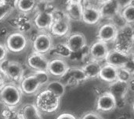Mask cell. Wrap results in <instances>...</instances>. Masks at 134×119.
I'll use <instances>...</instances> for the list:
<instances>
[{"label": "cell", "mask_w": 134, "mask_h": 119, "mask_svg": "<svg viewBox=\"0 0 134 119\" xmlns=\"http://www.w3.org/2000/svg\"><path fill=\"white\" fill-rule=\"evenodd\" d=\"M60 98L56 97L46 90L38 94L35 101V106L39 111L46 114L56 112L60 107Z\"/></svg>", "instance_id": "cell-1"}, {"label": "cell", "mask_w": 134, "mask_h": 119, "mask_svg": "<svg viewBox=\"0 0 134 119\" xmlns=\"http://www.w3.org/2000/svg\"><path fill=\"white\" fill-rule=\"evenodd\" d=\"M115 49L130 55L133 44V29L132 25L126 24L119 29L118 36L115 41Z\"/></svg>", "instance_id": "cell-2"}, {"label": "cell", "mask_w": 134, "mask_h": 119, "mask_svg": "<svg viewBox=\"0 0 134 119\" xmlns=\"http://www.w3.org/2000/svg\"><path fill=\"white\" fill-rule=\"evenodd\" d=\"M0 99L9 108L18 106L22 100V92L14 84H6L2 87L0 91Z\"/></svg>", "instance_id": "cell-3"}, {"label": "cell", "mask_w": 134, "mask_h": 119, "mask_svg": "<svg viewBox=\"0 0 134 119\" xmlns=\"http://www.w3.org/2000/svg\"><path fill=\"white\" fill-rule=\"evenodd\" d=\"M5 45L9 51L13 53H20L27 47L28 39L24 34L15 32L6 37Z\"/></svg>", "instance_id": "cell-4"}, {"label": "cell", "mask_w": 134, "mask_h": 119, "mask_svg": "<svg viewBox=\"0 0 134 119\" xmlns=\"http://www.w3.org/2000/svg\"><path fill=\"white\" fill-rule=\"evenodd\" d=\"M53 43L50 34L46 32L37 34L33 41V50L35 53L45 55L53 49Z\"/></svg>", "instance_id": "cell-5"}, {"label": "cell", "mask_w": 134, "mask_h": 119, "mask_svg": "<svg viewBox=\"0 0 134 119\" xmlns=\"http://www.w3.org/2000/svg\"><path fill=\"white\" fill-rule=\"evenodd\" d=\"M122 7V4L119 1L107 0L101 2L98 8L101 18L112 19L119 14Z\"/></svg>", "instance_id": "cell-6"}, {"label": "cell", "mask_w": 134, "mask_h": 119, "mask_svg": "<svg viewBox=\"0 0 134 119\" xmlns=\"http://www.w3.org/2000/svg\"><path fill=\"white\" fill-rule=\"evenodd\" d=\"M119 33L118 27L111 22L105 23L101 25L97 31V41L104 42H115Z\"/></svg>", "instance_id": "cell-7"}, {"label": "cell", "mask_w": 134, "mask_h": 119, "mask_svg": "<svg viewBox=\"0 0 134 119\" xmlns=\"http://www.w3.org/2000/svg\"><path fill=\"white\" fill-rule=\"evenodd\" d=\"M132 57L133 56L131 54H125L116 49H113L109 51V53L105 60L107 61L108 65L119 69L124 67Z\"/></svg>", "instance_id": "cell-8"}, {"label": "cell", "mask_w": 134, "mask_h": 119, "mask_svg": "<svg viewBox=\"0 0 134 119\" xmlns=\"http://www.w3.org/2000/svg\"><path fill=\"white\" fill-rule=\"evenodd\" d=\"M68 69L69 66L64 58H57L49 60L47 72H49V76L51 75L58 78L64 77L68 72Z\"/></svg>", "instance_id": "cell-9"}, {"label": "cell", "mask_w": 134, "mask_h": 119, "mask_svg": "<svg viewBox=\"0 0 134 119\" xmlns=\"http://www.w3.org/2000/svg\"><path fill=\"white\" fill-rule=\"evenodd\" d=\"M1 68L4 70L6 77L14 82L21 81L24 76V68L17 62H7Z\"/></svg>", "instance_id": "cell-10"}, {"label": "cell", "mask_w": 134, "mask_h": 119, "mask_svg": "<svg viewBox=\"0 0 134 119\" xmlns=\"http://www.w3.org/2000/svg\"><path fill=\"white\" fill-rule=\"evenodd\" d=\"M109 51L110 50L108 44L100 41H97L90 46L89 49V53L93 61L100 62L106 59Z\"/></svg>", "instance_id": "cell-11"}, {"label": "cell", "mask_w": 134, "mask_h": 119, "mask_svg": "<svg viewBox=\"0 0 134 119\" xmlns=\"http://www.w3.org/2000/svg\"><path fill=\"white\" fill-rule=\"evenodd\" d=\"M83 4V2H82ZM101 16L99 8L93 5H84L82 15V19L85 23L89 25H95L99 23Z\"/></svg>", "instance_id": "cell-12"}, {"label": "cell", "mask_w": 134, "mask_h": 119, "mask_svg": "<svg viewBox=\"0 0 134 119\" xmlns=\"http://www.w3.org/2000/svg\"><path fill=\"white\" fill-rule=\"evenodd\" d=\"M27 65L35 72L47 71L49 60L44 55L33 52L28 56L27 59Z\"/></svg>", "instance_id": "cell-13"}, {"label": "cell", "mask_w": 134, "mask_h": 119, "mask_svg": "<svg viewBox=\"0 0 134 119\" xmlns=\"http://www.w3.org/2000/svg\"><path fill=\"white\" fill-rule=\"evenodd\" d=\"M83 11V4L82 1H68L66 4L64 10L68 19L71 20L79 21L82 19Z\"/></svg>", "instance_id": "cell-14"}, {"label": "cell", "mask_w": 134, "mask_h": 119, "mask_svg": "<svg viewBox=\"0 0 134 119\" xmlns=\"http://www.w3.org/2000/svg\"><path fill=\"white\" fill-rule=\"evenodd\" d=\"M117 108V103L114 97L106 92L101 94L97 101V109L102 112H109Z\"/></svg>", "instance_id": "cell-15"}, {"label": "cell", "mask_w": 134, "mask_h": 119, "mask_svg": "<svg viewBox=\"0 0 134 119\" xmlns=\"http://www.w3.org/2000/svg\"><path fill=\"white\" fill-rule=\"evenodd\" d=\"M129 89H130V83H123L117 80L111 83L108 92L114 97L118 105V104L121 101L124 100L126 94L129 91Z\"/></svg>", "instance_id": "cell-16"}, {"label": "cell", "mask_w": 134, "mask_h": 119, "mask_svg": "<svg viewBox=\"0 0 134 119\" xmlns=\"http://www.w3.org/2000/svg\"><path fill=\"white\" fill-rule=\"evenodd\" d=\"M65 44L71 53L78 52L86 46V36L81 33H73L68 35Z\"/></svg>", "instance_id": "cell-17"}, {"label": "cell", "mask_w": 134, "mask_h": 119, "mask_svg": "<svg viewBox=\"0 0 134 119\" xmlns=\"http://www.w3.org/2000/svg\"><path fill=\"white\" fill-rule=\"evenodd\" d=\"M35 27L39 30H49L53 23V19L51 12H39L35 15L33 20Z\"/></svg>", "instance_id": "cell-18"}, {"label": "cell", "mask_w": 134, "mask_h": 119, "mask_svg": "<svg viewBox=\"0 0 134 119\" xmlns=\"http://www.w3.org/2000/svg\"><path fill=\"white\" fill-rule=\"evenodd\" d=\"M41 88V85L36 80L34 75L23 78L20 83V90L28 95L36 94Z\"/></svg>", "instance_id": "cell-19"}, {"label": "cell", "mask_w": 134, "mask_h": 119, "mask_svg": "<svg viewBox=\"0 0 134 119\" xmlns=\"http://www.w3.org/2000/svg\"><path fill=\"white\" fill-rule=\"evenodd\" d=\"M51 34L57 37H65L67 36L71 30V23L70 20L68 18L53 21L50 29Z\"/></svg>", "instance_id": "cell-20"}, {"label": "cell", "mask_w": 134, "mask_h": 119, "mask_svg": "<svg viewBox=\"0 0 134 119\" xmlns=\"http://www.w3.org/2000/svg\"><path fill=\"white\" fill-rule=\"evenodd\" d=\"M99 77L104 82L110 84L117 81V69L108 64L102 65Z\"/></svg>", "instance_id": "cell-21"}, {"label": "cell", "mask_w": 134, "mask_h": 119, "mask_svg": "<svg viewBox=\"0 0 134 119\" xmlns=\"http://www.w3.org/2000/svg\"><path fill=\"white\" fill-rule=\"evenodd\" d=\"M102 65L99 62L97 61H91L86 63L82 68V71L84 72L87 79H94L99 77L100 71Z\"/></svg>", "instance_id": "cell-22"}, {"label": "cell", "mask_w": 134, "mask_h": 119, "mask_svg": "<svg viewBox=\"0 0 134 119\" xmlns=\"http://www.w3.org/2000/svg\"><path fill=\"white\" fill-rule=\"evenodd\" d=\"M20 114L23 119H42L41 112L34 104H25Z\"/></svg>", "instance_id": "cell-23"}, {"label": "cell", "mask_w": 134, "mask_h": 119, "mask_svg": "<svg viewBox=\"0 0 134 119\" xmlns=\"http://www.w3.org/2000/svg\"><path fill=\"white\" fill-rule=\"evenodd\" d=\"M120 15L125 23L128 25H133L134 22V4L133 1H130L122 7Z\"/></svg>", "instance_id": "cell-24"}, {"label": "cell", "mask_w": 134, "mask_h": 119, "mask_svg": "<svg viewBox=\"0 0 134 119\" xmlns=\"http://www.w3.org/2000/svg\"><path fill=\"white\" fill-rule=\"evenodd\" d=\"M46 90L49 91L51 94L55 95L56 97L60 98L61 97L64 96L66 91V88L64 84L59 81V80H53V81H49L46 84Z\"/></svg>", "instance_id": "cell-25"}, {"label": "cell", "mask_w": 134, "mask_h": 119, "mask_svg": "<svg viewBox=\"0 0 134 119\" xmlns=\"http://www.w3.org/2000/svg\"><path fill=\"white\" fill-rule=\"evenodd\" d=\"M36 2L34 0H19L14 2V5L22 13H27L35 9Z\"/></svg>", "instance_id": "cell-26"}, {"label": "cell", "mask_w": 134, "mask_h": 119, "mask_svg": "<svg viewBox=\"0 0 134 119\" xmlns=\"http://www.w3.org/2000/svg\"><path fill=\"white\" fill-rule=\"evenodd\" d=\"M14 21H15V24L17 29L20 30L19 32L22 34H24V32L29 31L32 27L31 20L27 17L24 16V15H20L17 16L16 18H15Z\"/></svg>", "instance_id": "cell-27"}, {"label": "cell", "mask_w": 134, "mask_h": 119, "mask_svg": "<svg viewBox=\"0 0 134 119\" xmlns=\"http://www.w3.org/2000/svg\"><path fill=\"white\" fill-rule=\"evenodd\" d=\"M66 75H68L70 79H71L72 80L77 83H82L87 80L82 68H78V67L70 68L69 67L68 71L66 73Z\"/></svg>", "instance_id": "cell-28"}, {"label": "cell", "mask_w": 134, "mask_h": 119, "mask_svg": "<svg viewBox=\"0 0 134 119\" xmlns=\"http://www.w3.org/2000/svg\"><path fill=\"white\" fill-rule=\"evenodd\" d=\"M52 50L55 52V54L61 57L60 58H68L72 54L71 51L68 48L67 44H64V43H60V44L53 46Z\"/></svg>", "instance_id": "cell-29"}, {"label": "cell", "mask_w": 134, "mask_h": 119, "mask_svg": "<svg viewBox=\"0 0 134 119\" xmlns=\"http://www.w3.org/2000/svg\"><path fill=\"white\" fill-rule=\"evenodd\" d=\"M133 73L124 67L117 69V80L130 83L133 79Z\"/></svg>", "instance_id": "cell-30"}, {"label": "cell", "mask_w": 134, "mask_h": 119, "mask_svg": "<svg viewBox=\"0 0 134 119\" xmlns=\"http://www.w3.org/2000/svg\"><path fill=\"white\" fill-rule=\"evenodd\" d=\"M13 5L6 1H0V21L4 19L13 9Z\"/></svg>", "instance_id": "cell-31"}, {"label": "cell", "mask_w": 134, "mask_h": 119, "mask_svg": "<svg viewBox=\"0 0 134 119\" xmlns=\"http://www.w3.org/2000/svg\"><path fill=\"white\" fill-rule=\"evenodd\" d=\"M41 87L42 86H46V84L49 82V74L47 71H38V72H35L33 74Z\"/></svg>", "instance_id": "cell-32"}, {"label": "cell", "mask_w": 134, "mask_h": 119, "mask_svg": "<svg viewBox=\"0 0 134 119\" xmlns=\"http://www.w3.org/2000/svg\"><path fill=\"white\" fill-rule=\"evenodd\" d=\"M3 115L5 119H23L20 114L13 110V108H9L8 110L5 111Z\"/></svg>", "instance_id": "cell-33"}, {"label": "cell", "mask_w": 134, "mask_h": 119, "mask_svg": "<svg viewBox=\"0 0 134 119\" xmlns=\"http://www.w3.org/2000/svg\"><path fill=\"white\" fill-rule=\"evenodd\" d=\"M80 119H104L100 115L93 111H89L84 114Z\"/></svg>", "instance_id": "cell-34"}, {"label": "cell", "mask_w": 134, "mask_h": 119, "mask_svg": "<svg viewBox=\"0 0 134 119\" xmlns=\"http://www.w3.org/2000/svg\"><path fill=\"white\" fill-rule=\"evenodd\" d=\"M7 52H8V50H7L5 45L0 43V63H2V62H4L5 60Z\"/></svg>", "instance_id": "cell-35"}, {"label": "cell", "mask_w": 134, "mask_h": 119, "mask_svg": "<svg viewBox=\"0 0 134 119\" xmlns=\"http://www.w3.org/2000/svg\"><path fill=\"white\" fill-rule=\"evenodd\" d=\"M57 119H78L74 115L70 113H64L60 115Z\"/></svg>", "instance_id": "cell-36"}, {"label": "cell", "mask_w": 134, "mask_h": 119, "mask_svg": "<svg viewBox=\"0 0 134 119\" xmlns=\"http://www.w3.org/2000/svg\"><path fill=\"white\" fill-rule=\"evenodd\" d=\"M6 78H7V77H6V75H5L4 70H3V69L1 68V66H0V87H2L4 85Z\"/></svg>", "instance_id": "cell-37"}]
</instances>
